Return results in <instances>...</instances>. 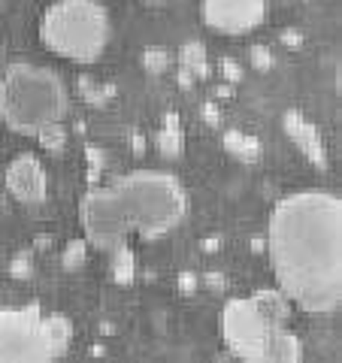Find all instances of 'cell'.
Masks as SVG:
<instances>
[{"instance_id":"603a6c76","label":"cell","mask_w":342,"mask_h":363,"mask_svg":"<svg viewBox=\"0 0 342 363\" xmlns=\"http://www.w3.org/2000/svg\"><path fill=\"white\" fill-rule=\"evenodd\" d=\"M219 67H221V76L227 79V85H236L239 79H243V67H239L233 58H224Z\"/></svg>"},{"instance_id":"277c9868","label":"cell","mask_w":342,"mask_h":363,"mask_svg":"<svg viewBox=\"0 0 342 363\" xmlns=\"http://www.w3.org/2000/svg\"><path fill=\"white\" fill-rule=\"evenodd\" d=\"M109 13L100 0H55L43 13L40 37L52 55L91 64L109 45Z\"/></svg>"},{"instance_id":"f1b7e54d","label":"cell","mask_w":342,"mask_h":363,"mask_svg":"<svg viewBox=\"0 0 342 363\" xmlns=\"http://www.w3.org/2000/svg\"><path fill=\"white\" fill-rule=\"evenodd\" d=\"M4 67H6V49H4V43H0V73H4Z\"/></svg>"},{"instance_id":"5bb4252c","label":"cell","mask_w":342,"mask_h":363,"mask_svg":"<svg viewBox=\"0 0 342 363\" xmlns=\"http://www.w3.org/2000/svg\"><path fill=\"white\" fill-rule=\"evenodd\" d=\"M179 64H182V70H188L194 79H206L209 76V55H206V45L197 43V40H191L182 45V52H179Z\"/></svg>"},{"instance_id":"ba28073f","label":"cell","mask_w":342,"mask_h":363,"mask_svg":"<svg viewBox=\"0 0 342 363\" xmlns=\"http://www.w3.org/2000/svg\"><path fill=\"white\" fill-rule=\"evenodd\" d=\"M270 0H203V21L227 37L252 33L264 25Z\"/></svg>"},{"instance_id":"9a60e30c","label":"cell","mask_w":342,"mask_h":363,"mask_svg":"<svg viewBox=\"0 0 342 363\" xmlns=\"http://www.w3.org/2000/svg\"><path fill=\"white\" fill-rule=\"evenodd\" d=\"M158 149H161V155L170 157V161L182 157V152H185V133L179 128V116L164 118V130L158 133Z\"/></svg>"},{"instance_id":"3957f363","label":"cell","mask_w":342,"mask_h":363,"mask_svg":"<svg viewBox=\"0 0 342 363\" xmlns=\"http://www.w3.org/2000/svg\"><path fill=\"white\" fill-rule=\"evenodd\" d=\"M128 215L131 233L143 240H161L182 227L188 215V194L182 182L161 169H133L112 182Z\"/></svg>"},{"instance_id":"7a4b0ae2","label":"cell","mask_w":342,"mask_h":363,"mask_svg":"<svg viewBox=\"0 0 342 363\" xmlns=\"http://www.w3.org/2000/svg\"><path fill=\"white\" fill-rule=\"evenodd\" d=\"M70 109L58 73L37 64H9L0 73V121L13 133L37 136L45 124L64 121Z\"/></svg>"},{"instance_id":"6da1fadb","label":"cell","mask_w":342,"mask_h":363,"mask_svg":"<svg viewBox=\"0 0 342 363\" xmlns=\"http://www.w3.org/2000/svg\"><path fill=\"white\" fill-rule=\"evenodd\" d=\"M267 257L300 312L333 315L342 303V200L330 191L282 197L270 212Z\"/></svg>"},{"instance_id":"83f0119b","label":"cell","mask_w":342,"mask_h":363,"mask_svg":"<svg viewBox=\"0 0 342 363\" xmlns=\"http://www.w3.org/2000/svg\"><path fill=\"white\" fill-rule=\"evenodd\" d=\"M206 279H209V285H212V288H219V291L224 288V281H221L224 276H221V272H219V276H215V272H212V276H206Z\"/></svg>"},{"instance_id":"d4e9b609","label":"cell","mask_w":342,"mask_h":363,"mask_svg":"<svg viewBox=\"0 0 342 363\" xmlns=\"http://www.w3.org/2000/svg\"><path fill=\"white\" fill-rule=\"evenodd\" d=\"M203 118H206V121L212 124V128H219V124H221V112L215 109L212 104H206V106H203Z\"/></svg>"},{"instance_id":"9c48e42d","label":"cell","mask_w":342,"mask_h":363,"mask_svg":"<svg viewBox=\"0 0 342 363\" xmlns=\"http://www.w3.org/2000/svg\"><path fill=\"white\" fill-rule=\"evenodd\" d=\"M6 191L25 206H40L49 197V173L40 164V157L33 155H18L13 157V164L6 167Z\"/></svg>"},{"instance_id":"5b68a950","label":"cell","mask_w":342,"mask_h":363,"mask_svg":"<svg viewBox=\"0 0 342 363\" xmlns=\"http://www.w3.org/2000/svg\"><path fill=\"white\" fill-rule=\"evenodd\" d=\"M73 327L64 315H43L37 303L0 309V363H49L67 354Z\"/></svg>"},{"instance_id":"f546056e","label":"cell","mask_w":342,"mask_h":363,"mask_svg":"<svg viewBox=\"0 0 342 363\" xmlns=\"http://www.w3.org/2000/svg\"><path fill=\"white\" fill-rule=\"evenodd\" d=\"M145 4H164V0H145Z\"/></svg>"},{"instance_id":"2e32d148","label":"cell","mask_w":342,"mask_h":363,"mask_svg":"<svg viewBox=\"0 0 342 363\" xmlns=\"http://www.w3.org/2000/svg\"><path fill=\"white\" fill-rule=\"evenodd\" d=\"M112 279L118 281V285H131L133 276H136V260H133V252L128 248V242L112 248Z\"/></svg>"},{"instance_id":"e0dca14e","label":"cell","mask_w":342,"mask_h":363,"mask_svg":"<svg viewBox=\"0 0 342 363\" xmlns=\"http://www.w3.org/2000/svg\"><path fill=\"white\" fill-rule=\"evenodd\" d=\"M37 140H40V145H43V152L61 155V152L67 149V128H64V121L45 124V128L37 133Z\"/></svg>"},{"instance_id":"52a82bcc","label":"cell","mask_w":342,"mask_h":363,"mask_svg":"<svg viewBox=\"0 0 342 363\" xmlns=\"http://www.w3.org/2000/svg\"><path fill=\"white\" fill-rule=\"evenodd\" d=\"M79 221H82L88 245L100 248V252H112V248L128 242L131 236L128 215H124V206L112 185H100L88 191L82 203H79Z\"/></svg>"},{"instance_id":"30bf717a","label":"cell","mask_w":342,"mask_h":363,"mask_svg":"<svg viewBox=\"0 0 342 363\" xmlns=\"http://www.w3.org/2000/svg\"><path fill=\"white\" fill-rule=\"evenodd\" d=\"M282 128H285V133H288V140L306 155V161L315 164L318 169L327 167V149H324L321 130H318L309 118H303V112L288 109L285 118H282Z\"/></svg>"},{"instance_id":"cb8c5ba5","label":"cell","mask_w":342,"mask_h":363,"mask_svg":"<svg viewBox=\"0 0 342 363\" xmlns=\"http://www.w3.org/2000/svg\"><path fill=\"white\" fill-rule=\"evenodd\" d=\"M179 288L185 294H191L194 288H197V276H194V272H182V276H179Z\"/></svg>"},{"instance_id":"8992f818","label":"cell","mask_w":342,"mask_h":363,"mask_svg":"<svg viewBox=\"0 0 342 363\" xmlns=\"http://www.w3.org/2000/svg\"><path fill=\"white\" fill-rule=\"evenodd\" d=\"M272 327L260 309L255 306L252 297L246 300H231L221 309V336L224 345L231 348V354L248 363H267V348H270V336Z\"/></svg>"},{"instance_id":"4fadbf2b","label":"cell","mask_w":342,"mask_h":363,"mask_svg":"<svg viewBox=\"0 0 342 363\" xmlns=\"http://www.w3.org/2000/svg\"><path fill=\"white\" fill-rule=\"evenodd\" d=\"M224 149L243 164H258L260 155H264V145H260L258 136L239 130H224Z\"/></svg>"},{"instance_id":"ac0fdd59","label":"cell","mask_w":342,"mask_h":363,"mask_svg":"<svg viewBox=\"0 0 342 363\" xmlns=\"http://www.w3.org/2000/svg\"><path fill=\"white\" fill-rule=\"evenodd\" d=\"M79 94H82V97L88 100V104L104 106L106 100L112 97V85H109V82H94V79L82 76V79H79Z\"/></svg>"},{"instance_id":"ffe728a7","label":"cell","mask_w":342,"mask_h":363,"mask_svg":"<svg viewBox=\"0 0 342 363\" xmlns=\"http://www.w3.org/2000/svg\"><path fill=\"white\" fill-rule=\"evenodd\" d=\"M88 260V240H76L64 248V269H79Z\"/></svg>"},{"instance_id":"8fae6325","label":"cell","mask_w":342,"mask_h":363,"mask_svg":"<svg viewBox=\"0 0 342 363\" xmlns=\"http://www.w3.org/2000/svg\"><path fill=\"white\" fill-rule=\"evenodd\" d=\"M303 360V342L297 333L288 330V324L272 327L270 348H267V363H300Z\"/></svg>"},{"instance_id":"7c38bea8","label":"cell","mask_w":342,"mask_h":363,"mask_svg":"<svg viewBox=\"0 0 342 363\" xmlns=\"http://www.w3.org/2000/svg\"><path fill=\"white\" fill-rule=\"evenodd\" d=\"M252 300H255V306L260 309V315H264L270 324H288L294 303L285 297L279 288H260V291L252 294Z\"/></svg>"},{"instance_id":"44dd1931","label":"cell","mask_w":342,"mask_h":363,"mask_svg":"<svg viewBox=\"0 0 342 363\" xmlns=\"http://www.w3.org/2000/svg\"><path fill=\"white\" fill-rule=\"evenodd\" d=\"M248 61H252L255 70H272V52L267 45H252L248 49Z\"/></svg>"},{"instance_id":"4316f807","label":"cell","mask_w":342,"mask_h":363,"mask_svg":"<svg viewBox=\"0 0 342 363\" xmlns=\"http://www.w3.org/2000/svg\"><path fill=\"white\" fill-rule=\"evenodd\" d=\"M285 43H288V45H300V33L297 30H288V33H285Z\"/></svg>"},{"instance_id":"d6986e66","label":"cell","mask_w":342,"mask_h":363,"mask_svg":"<svg viewBox=\"0 0 342 363\" xmlns=\"http://www.w3.org/2000/svg\"><path fill=\"white\" fill-rule=\"evenodd\" d=\"M170 61H173V58H170V52L167 49H158V45H155V49H145L143 52V70L145 73H167L170 70Z\"/></svg>"},{"instance_id":"484cf974","label":"cell","mask_w":342,"mask_h":363,"mask_svg":"<svg viewBox=\"0 0 342 363\" xmlns=\"http://www.w3.org/2000/svg\"><path fill=\"white\" fill-rule=\"evenodd\" d=\"M85 152H88V161H91V167H97V169L104 167V152H100V149H94V145H88Z\"/></svg>"},{"instance_id":"7402d4cb","label":"cell","mask_w":342,"mask_h":363,"mask_svg":"<svg viewBox=\"0 0 342 363\" xmlns=\"http://www.w3.org/2000/svg\"><path fill=\"white\" fill-rule=\"evenodd\" d=\"M9 272H13V279H18V281L31 279V272H33V260H31V255H28V252L16 255V260H13V267H9Z\"/></svg>"}]
</instances>
